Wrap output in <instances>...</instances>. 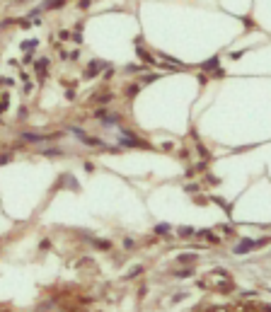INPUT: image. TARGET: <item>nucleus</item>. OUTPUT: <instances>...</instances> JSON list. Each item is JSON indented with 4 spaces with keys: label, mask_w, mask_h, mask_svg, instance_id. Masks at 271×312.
<instances>
[{
    "label": "nucleus",
    "mask_w": 271,
    "mask_h": 312,
    "mask_svg": "<svg viewBox=\"0 0 271 312\" xmlns=\"http://www.w3.org/2000/svg\"><path fill=\"white\" fill-rule=\"evenodd\" d=\"M102 70V63L100 61H92L90 65H87V73H85V78H95V73H100Z\"/></svg>",
    "instance_id": "obj_1"
},
{
    "label": "nucleus",
    "mask_w": 271,
    "mask_h": 312,
    "mask_svg": "<svg viewBox=\"0 0 271 312\" xmlns=\"http://www.w3.org/2000/svg\"><path fill=\"white\" fill-rule=\"evenodd\" d=\"M177 276H179V278H187V276H191V269H184V271H179Z\"/></svg>",
    "instance_id": "obj_8"
},
{
    "label": "nucleus",
    "mask_w": 271,
    "mask_h": 312,
    "mask_svg": "<svg viewBox=\"0 0 271 312\" xmlns=\"http://www.w3.org/2000/svg\"><path fill=\"white\" fill-rule=\"evenodd\" d=\"M8 109V94H0V114Z\"/></svg>",
    "instance_id": "obj_5"
},
{
    "label": "nucleus",
    "mask_w": 271,
    "mask_h": 312,
    "mask_svg": "<svg viewBox=\"0 0 271 312\" xmlns=\"http://www.w3.org/2000/svg\"><path fill=\"white\" fill-rule=\"evenodd\" d=\"M155 232H160V235H165V232H167V225H157V228H155Z\"/></svg>",
    "instance_id": "obj_9"
},
{
    "label": "nucleus",
    "mask_w": 271,
    "mask_h": 312,
    "mask_svg": "<svg viewBox=\"0 0 271 312\" xmlns=\"http://www.w3.org/2000/svg\"><path fill=\"white\" fill-rule=\"evenodd\" d=\"M218 65V58H213V61H208V63H203V68H206V70H211V68H216Z\"/></svg>",
    "instance_id": "obj_6"
},
{
    "label": "nucleus",
    "mask_w": 271,
    "mask_h": 312,
    "mask_svg": "<svg viewBox=\"0 0 271 312\" xmlns=\"http://www.w3.org/2000/svg\"><path fill=\"white\" fill-rule=\"evenodd\" d=\"M179 235H182V237H191V235H196V230H191V228H182V230H179Z\"/></svg>",
    "instance_id": "obj_4"
},
{
    "label": "nucleus",
    "mask_w": 271,
    "mask_h": 312,
    "mask_svg": "<svg viewBox=\"0 0 271 312\" xmlns=\"http://www.w3.org/2000/svg\"><path fill=\"white\" fill-rule=\"evenodd\" d=\"M254 244H257V242H252V239H247V242H242V244L237 247V254H242V252H247V249H249V247H254Z\"/></svg>",
    "instance_id": "obj_2"
},
{
    "label": "nucleus",
    "mask_w": 271,
    "mask_h": 312,
    "mask_svg": "<svg viewBox=\"0 0 271 312\" xmlns=\"http://www.w3.org/2000/svg\"><path fill=\"white\" fill-rule=\"evenodd\" d=\"M5 162H10V155H3V157H0V165H5Z\"/></svg>",
    "instance_id": "obj_11"
},
{
    "label": "nucleus",
    "mask_w": 271,
    "mask_h": 312,
    "mask_svg": "<svg viewBox=\"0 0 271 312\" xmlns=\"http://www.w3.org/2000/svg\"><path fill=\"white\" fill-rule=\"evenodd\" d=\"M36 75H39V78L46 75V61H39V63H36Z\"/></svg>",
    "instance_id": "obj_3"
},
{
    "label": "nucleus",
    "mask_w": 271,
    "mask_h": 312,
    "mask_svg": "<svg viewBox=\"0 0 271 312\" xmlns=\"http://www.w3.org/2000/svg\"><path fill=\"white\" fill-rule=\"evenodd\" d=\"M194 259H196L194 254H187V257H179V261H194Z\"/></svg>",
    "instance_id": "obj_10"
},
{
    "label": "nucleus",
    "mask_w": 271,
    "mask_h": 312,
    "mask_svg": "<svg viewBox=\"0 0 271 312\" xmlns=\"http://www.w3.org/2000/svg\"><path fill=\"white\" fill-rule=\"evenodd\" d=\"M56 5H63V0H49L46 8H56Z\"/></svg>",
    "instance_id": "obj_7"
}]
</instances>
